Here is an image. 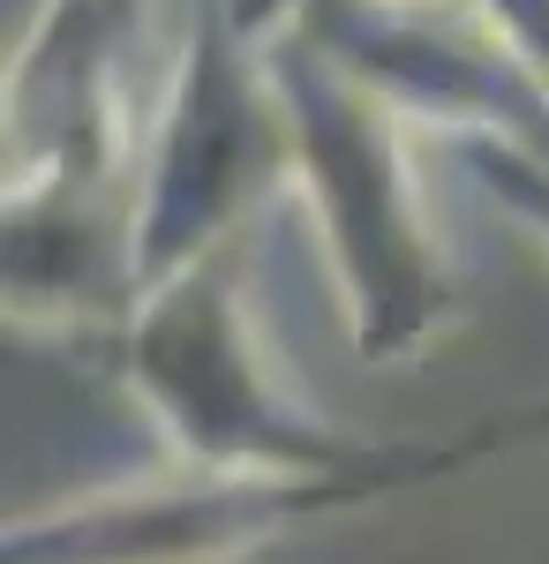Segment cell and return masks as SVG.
Returning <instances> with one entry per match:
<instances>
[{"label": "cell", "instance_id": "obj_5", "mask_svg": "<svg viewBox=\"0 0 549 564\" xmlns=\"http://www.w3.org/2000/svg\"><path fill=\"white\" fill-rule=\"evenodd\" d=\"M527 422H542V430H549V406H542V414H527Z\"/></svg>", "mask_w": 549, "mask_h": 564}, {"label": "cell", "instance_id": "obj_2", "mask_svg": "<svg viewBox=\"0 0 549 564\" xmlns=\"http://www.w3.org/2000/svg\"><path fill=\"white\" fill-rule=\"evenodd\" d=\"M271 76L287 90V129L301 143L309 188L324 196L338 263L354 279V308H362V347H415L429 332V316H444L452 294L444 279H429L422 226L407 204V181L391 166L384 143V113L369 106V90L338 68L332 53L309 45H279Z\"/></svg>", "mask_w": 549, "mask_h": 564}, {"label": "cell", "instance_id": "obj_1", "mask_svg": "<svg viewBox=\"0 0 549 564\" xmlns=\"http://www.w3.org/2000/svg\"><path fill=\"white\" fill-rule=\"evenodd\" d=\"M226 263H234L226 241L204 249L173 279H159V302H143V316L128 324V377L181 444H196L204 459H249V467H279V475H407V467H452L466 452L497 444V430H482L460 452L407 459V452H369L354 436L309 430V414L279 399L263 354H256L241 302L226 286Z\"/></svg>", "mask_w": 549, "mask_h": 564}, {"label": "cell", "instance_id": "obj_4", "mask_svg": "<svg viewBox=\"0 0 549 564\" xmlns=\"http://www.w3.org/2000/svg\"><path fill=\"white\" fill-rule=\"evenodd\" d=\"M466 159H474V174L489 181L512 212L535 218V226L549 234V166L542 159H527L519 143H466Z\"/></svg>", "mask_w": 549, "mask_h": 564}, {"label": "cell", "instance_id": "obj_3", "mask_svg": "<svg viewBox=\"0 0 549 564\" xmlns=\"http://www.w3.org/2000/svg\"><path fill=\"white\" fill-rule=\"evenodd\" d=\"M263 106L234 76V53L204 31L189 45V90L166 129L159 174L143 196V279H173L181 263L218 249V218L241 204V188L263 174Z\"/></svg>", "mask_w": 549, "mask_h": 564}]
</instances>
